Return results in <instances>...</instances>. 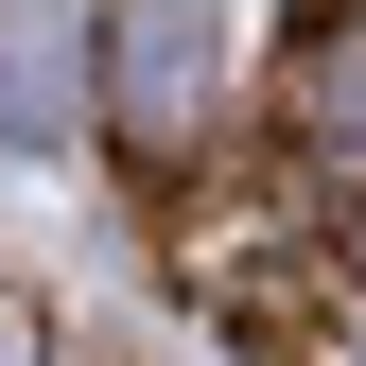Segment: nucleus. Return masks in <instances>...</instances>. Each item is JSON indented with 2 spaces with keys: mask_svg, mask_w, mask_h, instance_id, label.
<instances>
[{
  "mask_svg": "<svg viewBox=\"0 0 366 366\" xmlns=\"http://www.w3.org/2000/svg\"><path fill=\"white\" fill-rule=\"evenodd\" d=\"M297 157L332 174V192H366V0L297 35Z\"/></svg>",
  "mask_w": 366,
  "mask_h": 366,
  "instance_id": "2",
  "label": "nucleus"
},
{
  "mask_svg": "<svg viewBox=\"0 0 366 366\" xmlns=\"http://www.w3.org/2000/svg\"><path fill=\"white\" fill-rule=\"evenodd\" d=\"M209 105H227V0H105V122L157 174L209 140Z\"/></svg>",
  "mask_w": 366,
  "mask_h": 366,
  "instance_id": "1",
  "label": "nucleus"
},
{
  "mask_svg": "<svg viewBox=\"0 0 366 366\" xmlns=\"http://www.w3.org/2000/svg\"><path fill=\"white\" fill-rule=\"evenodd\" d=\"M0 366H53V314L35 297H0Z\"/></svg>",
  "mask_w": 366,
  "mask_h": 366,
  "instance_id": "4",
  "label": "nucleus"
},
{
  "mask_svg": "<svg viewBox=\"0 0 366 366\" xmlns=\"http://www.w3.org/2000/svg\"><path fill=\"white\" fill-rule=\"evenodd\" d=\"M70 122V70H35V18H0V140H53Z\"/></svg>",
  "mask_w": 366,
  "mask_h": 366,
  "instance_id": "3",
  "label": "nucleus"
}]
</instances>
